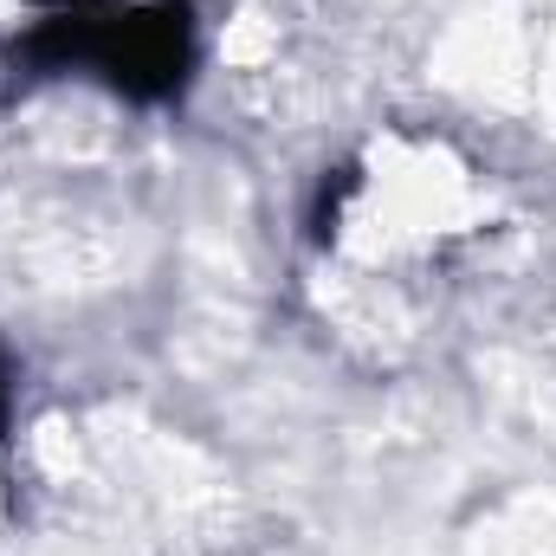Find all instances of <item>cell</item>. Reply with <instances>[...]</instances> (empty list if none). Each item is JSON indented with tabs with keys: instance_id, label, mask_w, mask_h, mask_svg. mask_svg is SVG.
Here are the masks:
<instances>
[{
	"instance_id": "cell-2",
	"label": "cell",
	"mask_w": 556,
	"mask_h": 556,
	"mask_svg": "<svg viewBox=\"0 0 556 556\" xmlns=\"http://www.w3.org/2000/svg\"><path fill=\"white\" fill-rule=\"evenodd\" d=\"M39 7H52V13H91V0H39Z\"/></svg>"
},
{
	"instance_id": "cell-1",
	"label": "cell",
	"mask_w": 556,
	"mask_h": 556,
	"mask_svg": "<svg viewBox=\"0 0 556 556\" xmlns=\"http://www.w3.org/2000/svg\"><path fill=\"white\" fill-rule=\"evenodd\" d=\"M91 65L130 98H175V85L194 65L188 0H155L117 20H91Z\"/></svg>"
},
{
	"instance_id": "cell-3",
	"label": "cell",
	"mask_w": 556,
	"mask_h": 556,
	"mask_svg": "<svg viewBox=\"0 0 556 556\" xmlns=\"http://www.w3.org/2000/svg\"><path fill=\"white\" fill-rule=\"evenodd\" d=\"M0 427H7V376H0Z\"/></svg>"
}]
</instances>
